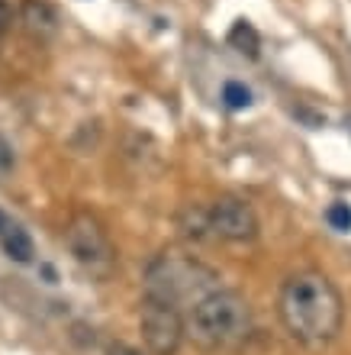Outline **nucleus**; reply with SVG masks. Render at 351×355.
I'll list each match as a JSON object with an SVG mask.
<instances>
[{
  "label": "nucleus",
  "mask_w": 351,
  "mask_h": 355,
  "mask_svg": "<svg viewBox=\"0 0 351 355\" xmlns=\"http://www.w3.org/2000/svg\"><path fill=\"white\" fill-rule=\"evenodd\" d=\"M278 310L287 333L309 349L329 346L345 323V300L323 271H296L284 281Z\"/></svg>",
  "instance_id": "obj_1"
},
{
  "label": "nucleus",
  "mask_w": 351,
  "mask_h": 355,
  "mask_svg": "<svg viewBox=\"0 0 351 355\" xmlns=\"http://www.w3.org/2000/svg\"><path fill=\"white\" fill-rule=\"evenodd\" d=\"M251 333L249 300L239 291L216 288L190 307L184 320V336H190L200 349H232L245 343Z\"/></svg>",
  "instance_id": "obj_2"
},
{
  "label": "nucleus",
  "mask_w": 351,
  "mask_h": 355,
  "mask_svg": "<svg viewBox=\"0 0 351 355\" xmlns=\"http://www.w3.org/2000/svg\"><path fill=\"white\" fill-rule=\"evenodd\" d=\"M216 271L206 268L204 262H197L194 255L184 252H168L155 255L145 268V297H158L165 304L181 307L184 300H190L194 307L200 297H206L210 291H216Z\"/></svg>",
  "instance_id": "obj_3"
},
{
  "label": "nucleus",
  "mask_w": 351,
  "mask_h": 355,
  "mask_svg": "<svg viewBox=\"0 0 351 355\" xmlns=\"http://www.w3.org/2000/svg\"><path fill=\"white\" fill-rule=\"evenodd\" d=\"M65 245L74 262L84 271H91L93 278H110L116 268V249L91 214L71 216V223L65 226Z\"/></svg>",
  "instance_id": "obj_4"
},
{
  "label": "nucleus",
  "mask_w": 351,
  "mask_h": 355,
  "mask_svg": "<svg viewBox=\"0 0 351 355\" xmlns=\"http://www.w3.org/2000/svg\"><path fill=\"white\" fill-rule=\"evenodd\" d=\"M139 327L152 355H177V349L184 343V317H181V310L158 297H142Z\"/></svg>",
  "instance_id": "obj_5"
},
{
  "label": "nucleus",
  "mask_w": 351,
  "mask_h": 355,
  "mask_svg": "<svg viewBox=\"0 0 351 355\" xmlns=\"http://www.w3.org/2000/svg\"><path fill=\"white\" fill-rule=\"evenodd\" d=\"M206 220H210V233L226 243H251V239H258L261 230L258 214L242 197H219L206 210Z\"/></svg>",
  "instance_id": "obj_6"
},
{
  "label": "nucleus",
  "mask_w": 351,
  "mask_h": 355,
  "mask_svg": "<svg viewBox=\"0 0 351 355\" xmlns=\"http://www.w3.org/2000/svg\"><path fill=\"white\" fill-rule=\"evenodd\" d=\"M19 23L36 42H48L58 33V13L48 7L46 0H26L19 7Z\"/></svg>",
  "instance_id": "obj_7"
},
{
  "label": "nucleus",
  "mask_w": 351,
  "mask_h": 355,
  "mask_svg": "<svg viewBox=\"0 0 351 355\" xmlns=\"http://www.w3.org/2000/svg\"><path fill=\"white\" fill-rule=\"evenodd\" d=\"M0 245H3V252H7L13 262H19V265L33 262V255H36V245H33L29 233L23 230V226H17V223H13L7 233L0 236Z\"/></svg>",
  "instance_id": "obj_8"
},
{
  "label": "nucleus",
  "mask_w": 351,
  "mask_h": 355,
  "mask_svg": "<svg viewBox=\"0 0 351 355\" xmlns=\"http://www.w3.org/2000/svg\"><path fill=\"white\" fill-rule=\"evenodd\" d=\"M229 46L239 52V55H249V58H258L261 52V36H258V29L251 26V23H245V19H239L235 26L229 29Z\"/></svg>",
  "instance_id": "obj_9"
},
{
  "label": "nucleus",
  "mask_w": 351,
  "mask_h": 355,
  "mask_svg": "<svg viewBox=\"0 0 351 355\" xmlns=\"http://www.w3.org/2000/svg\"><path fill=\"white\" fill-rule=\"evenodd\" d=\"M181 230H184V236H190V239H210V220H206V210H200V207H187L184 216H181Z\"/></svg>",
  "instance_id": "obj_10"
},
{
  "label": "nucleus",
  "mask_w": 351,
  "mask_h": 355,
  "mask_svg": "<svg viewBox=\"0 0 351 355\" xmlns=\"http://www.w3.org/2000/svg\"><path fill=\"white\" fill-rule=\"evenodd\" d=\"M222 101H226L229 110H245L251 103V91L245 85H239V81H226L222 85Z\"/></svg>",
  "instance_id": "obj_11"
},
{
  "label": "nucleus",
  "mask_w": 351,
  "mask_h": 355,
  "mask_svg": "<svg viewBox=\"0 0 351 355\" xmlns=\"http://www.w3.org/2000/svg\"><path fill=\"white\" fill-rule=\"evenodd\" d=\"M325 220H329V226L339 230V233H351V207L345 204V200H335V204L325 210Z\"/></svg>",
  "instance_id": "obj_12"
},
{
  "label": "nucleus",
  "mask_w": 351,
  "mask_h": 355,
  "mask_svg": "<svg viewBox=\"0 0 351 355\" xmlns=\"http://www.w3.org/2000/svg\"><path fill=\"white\" fill-rule=\"evenodd\" d=\"M13 19H17L13 7H10L7 0H0V36H7L10 29H13Z\"/></svg>",
  "instance_id": "obj_13"
},
{
  "label": "nucleus",
  "mask_w": 351,
  "mask_h": 355,
  "mask_svg": "<svg viewBox=\"0 0 351 355\" xmlns=\"http://www.w3.org/2000/svg\"><path fill=\"white\" fill-rule=\"evenodd\" d=\"M13 162H17V155H13V146H10V142L0 136V175L13 168Z\"/></svg>",
  "instance_id": "obj_14"
},
{
  "label": "nucleus",
  "mask_w": 351,
  "mask_h": 355,
  "mask_svg": "<svg viewBox=\"0 0 351 355\" xmlns=\"http://www.w3.org/2000/svg\"><path fill=\"white\" fill-rule=\"evenodd\" d=\"M10 226H13V220H10V216H7V214H3V210H0V236L7 233Z\"/></svg>",
  "instance_id": "obj_15"
}]
</instances>
